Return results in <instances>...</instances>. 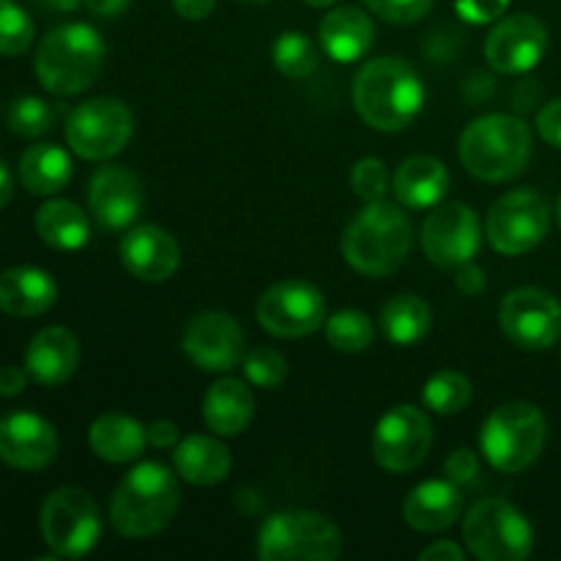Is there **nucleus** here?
<instances>
[{
    "label": "nucleus",
    "mask_w": 561,
    "mask_h": 561,
    "mask_svg": "<svg viewBox=\"0 0 561 561\" xmlns=\"http://www.w3.org/2000/svg\"><path fill=\"white\" fill-rule=\"evenodd\" d=\"M255 416V394L239 378H222L203 398V420L217 436H241Z\"/></svg>",
    "instance_id": "a878e982"
},
{
    "label": "nucleus",
    "mask_w": 561,
    "mask_h": 561,
    "mask_svg": "<svg viewBox=\"0 0 561 561\" xmlns=\"http://www.w3.org/2000/svg\"><path fill=\"white\" fill-rule=\"evenodd\" d=\"M58 283L38 266H14L0 272V312L11 318H36L53 310Z\"/></svg>",
    "instance_id": "4be33fe9"
},
{
    "label": "nucleus",
    "mask_w": 561,
    "mask_h": 561,
    "mask_svg": "<svg viewBox=\"0 0 561 561\" xmlns=\"http://www.w3.org/2000/svg\"><path fill=\"white\" fill-rule=\"evenodd\" d=\"M5 124L16 137H42L53 129L55 113L44 99L38 96H20L11 102Z\"/></svg>",
    "instance_id": "f704fd0d"
},
{
    "label": "nucleus",
    "mask_w": 561,
    "mask_h": 561,
    "mask_svg": "<svg viewBox=\"0 0 561 561\" xmlns=\"http://www.w3.org/2000/svg\"><path fill=\"white\" fill-rule=\"evenodd\" d=\"M367 9L394 25H411L431 11L436 0H365Z\"/></svg>",
    "instance_id": "58836bf2"
},
{
    "label": "nucleus",
    "mask_w": 561,
    "mask_h": 561,
    "mask_svg": "<svg viewBox=\"0 0 561 561\" xmlns=\"http://www.w3.org/2000/svg\"><path fill=\"white\" fill-rule=\"evenodd\" d=\"M38 3L49 11H64V14H69V11L80 9L82 0H38Z\"/></svg>",
    "instance_id": "603ef678"
},
{
    "label": "nucleus",
    "mask_w": 561,
    "mask_h": 561,
    "mask_svg": "<svg viewBox=\"0 0 561 561\" xmlns=\"http://www.w3.org/2000/svg\"><path fill=\"white\" fill-rule=\"evenodd\" d=\"M548 49V27L535 14H513L499 20L485 42V58L499 75H526Z\"/></svg>",
    "instance_id": "a211bd4d"
},
{
    "label": "nucleus",
    "mask_w": 561,
    "mask_h": 561,
    "mask_svg": "<svg viewBox=\"0 0 561 561\" xmlns=\"http://www.w3.org/2000/svg\"><path fill=\"white\" fill-rule=\"evenodd\" d=\"M433 449V425L425 411L414 405H394L378 420L373 433V458L392 474L420 469Z\"/></svg>",
    "instance_id": "f8f14e48"
},
{
    "label": "nucleus",
    "mask_w": 561,
    "mask_h": 561,
    "mask_svg": "<svg viewBox=\"0 0 561 561\" xmlns=\"http://www.w3.org/2000/svg\"><path fill=\"white\" fill-rule=\"evenodd\" d=\"M241 367H244V376L252 387L261 389H274L285 381L288 376V362L279 351L266 348V345H257L250 354L241 359Z\"/></svg>",
    "instance_id": "e433bc0d"
},
{
    "label": "nucleus",
    "mask_w": 561,
    "mask_h": 561,
    "mask_svg": "<svg viewBox=\"0 0 561 561\" xmlns=\"http://www.w3.org/2000/svg\"><path fill=\"white\" fill-rule=\"evenodd\" d=\"M381 329L387 340H392L394 345H403V348L422 343L433 329L431 305L414 294L394 296L383 307Z\"/></svg>",
    "instance_id": "7c9ffc66"
},
{
    "label": "nucleus",
    "mask_w": 561,
    "mask_h": 561,
    "mask_svg": "<svg viewBox=\"0 0 561 561\" xmlns=\"http://www.w3.org/2000/svg\"><path fill=\"white\" fill-rule=\"evenodd\" d=\"M104 38L85 22H66L53 27L36 49L38 82L55 96H77L96 82L104 66Z\"/></svg>",
    "instance_id": "20e7f679"
},
{
    "label": "nucleus",
    "mask_w": 561,
    "mask_h": 561,
    "mask_svg": "<svg viewBox=\"0 0 561 561\" xmlns=\"http://www.w3.org/2000/svg\"><path fill=\"white\" fill-rule=\"evenodd\" d=\"M471 381L458 370H442L436 376L427 378L425 389H422V403L433 411V414L453 416L460 414L466 405L471 403Z\"/></svg>",
    "instance_id": "2f4dec72"
},
{
    "label": "nucleus",
    "mask_w": 561,
    "mask_h": 561,
    "mask_svg": "<svg viewBox=\"0 0 561 561\" xmlns=\"http://www.w3.org/2000/svg\"><path fill=\"white\" fill-rule=\"evenodd\" d=\"M463 513V493L453 480H427L409 493L403 518L416 531H444Z\"/></svg>",
    "instance_id": "b1692460"
},
{
    "label": "nucleus",
    "mask_w": 561,
    "mask_h": 561,
    "mask_svg": "<svg viewBox=\"0 0 561 561\" xmlns=\"http://www.w3.org/2000/svg\"><path fill=\"white\" fill-rule=\"evenodd\" d=\"M88 11L96 16H104V20H113V16H121L126 9H129V0H85Z\"/></svg>",
    "instance_id": "09e8293b"
},
{
    "label": "nucleus",
    "mask_w": 561,
    "mask_h": 561,
    "mask_svg": "<svg viewBox=\"0 0 561 561\" xmlns=\"http://www.w3.org/2000/svg\"><path fill=\"white\" fill-rule=\"evenodd\" d=\"M274 66L290 80H307L318 69V47L299 31H288L274 42Z\"/></svg>",
    "instance_id": "473e14b6"
},
{
    "label": "nucleus",
    "mask_w": 561,
    "mask_h": 561,
    "mask_svg": "<svg viewBox=\"0 0 561 561\" xmlns=\"http://www.w3.org/2000/svg\"><path fill=\"white\" fill-rule=\"evenodd\" d=\"M11 195H14V179H11V170L9 164L0 159V208L9 206Z\"/></svg>",
    "instance_id": "3c124183"
},
{
    "label": "nucleus",
    "mask_w": 561,
    "mask_h": 561,
    "mask_svg": "<svg viewBox=\"0 0 561 561\" xmlns=\"http://www.w3.org/2000/svg\"><path fill=\"white\" fill-rule=\"evenodd\" d=\"M186 359L206 373H228L244 359V332L228 312L208 310L192 318L181 340Z\"/></svg>",
    "instance_id": "dca6fc26"
},
{
    "label": "nucleus",
    "mask_w": 561,
    "mask_h": 561,
    "mask_svg": "<svg viewBox=\"0 0 561 561\" xmlns=\"http://www.w3.org/2000/svg\"><path fill=\"white\" fill-rule=\"evenodd\" d=\"M499 327L518 348L546 351L561 337V305L540 288H515L499 307Z\"/></svg>",
    "instance_id": "4468645a"
},
{
    "label": "nucleus",
    "mask_w": 561,
    "mask_h": 561,
    "mask_svg": "<svg viewBox=\"0 0 561 561\" xmlns=\"http://www.w3.org/2000/svg\"><path fill=\"white\" fill-rule=\"evenodd\" d=\"M255 316L274 337H307L327 327V299L305 279H285L257 299Z\"/></svg>",
    "instance_id": "ddd939ff"
},
{
    "label": "nucleus",
    "mask_w": 561,
    "mask_h": 561,
    "mask_svg": "<svg viewBox=\"0 0 561 561\" xmlns=\"http://www.w3.org/2000/svg\"><path fill=\"white\" fill-rule=\"evenodd\" d=\"M482 228L474 208L466 203H444L422 225V250L427 261L442 268H458L474 261Z\"/></svg>",
    "instance_id": "2eb2a0df"
},
{
    "label": "nucleus",
    "mask_w": 561,
    "mask_h": 561,
    "mask_svg": "<svg viewBox=\"0 0 561 561\" xmlns=\"http://www.w3.org/2000/svg\"><path fill=\"white\" fill-rule=\"evenodd\" d=\"M466 548L482 561H524L535 548V529L507 499H480L463 520Z\"/></svg>",
    "instance_id": "6e6552de"
},
{
    "label": "nucleus",
    "mask_w": 561,
    "mask_h": 561,
    "mask_svg": "<svg viewBox=\"0 0 561 561\" xmlns=\"http://www.w3.org/2000/svg\"><path fill=\"white\" fill-rule=\"evenodd\" d=\"M148 431V444L157 449H173L179 444V427L170 420H157L146 427Z\"/></svg>",
    "instance_id": "a18cd8bd"
},
{
    "label": "nucleus",
    "mask_w": 561,
    "mask_h": 561,
    "mask_svg": "<svg viewBox=\"0 0 561 561\" xmlns=\"http://www.w3.org/2000/svg\"><path fill=\"white\" fill-rule=\"evenodd\" d=\"M239 3H244V5H263V3H268V0H239Z\"/></svg>",
    "instance_id": "5fc2aeb1"
},
{
    "label": "nucleus",
    "mask_w": 561,
    "mask_h": 561,
    "mask_svg": "<svg viewBox=\"0 0 561 561\" xmlns=\"http://www.w3.org/2000/svg\"><path fill=\"white\" fill-rule=\"evenodd\" d=\"M537 131L548 146L561 148V99H553L537 115Z\"/></svg>",
    "instance_id": "79ce46f5"
},
{
    "label": "nucleus",
    "mask_w": 561,
    "mask_h": 561,
    "mask_svg": "<svg viewBox=\"0 0 561 561\" xmlns=\"http://www.w3.org/2000/svg\"><path fill=\"white\" fill-rule=\"evenodd\" d=\"M548 438V422L531 403H504L480 431V449L488 463L504 474H518L540 458Z\"/></svg>",
    "instance_id": "423d86ee"
},
{
    "label": "nucleus",
    "mask_w": 561,
    "mask_h": 561,
    "mask_svg": "<svg viewBox=\"0 0 561 561\" xmlns=\"http://www.w3.org/2000/svg\"><path fill=\"white\" fill-rule=\"evenodd\" d=\"M179 504L181 491L173 471L148 460L118 482L110 502V524L121 537L146 540L173 524Z\"/></svg>",
    "instance_id": "f257e3e1"
},
{
    "label": "nucleus",
    "mask_w": 561,
    "mask_h": 561,
    "mask_svg": "<svg viewBox=\"0 0 561 561\" xmlns=\"http://www.w3.org/2000/svg\"><path fill=\"white\" fill-rule=\"evenodd\" d=\"M175 9V14L184 16V20H206L214 11L217 0H170Z\"/></svg>",
    "instance_id": "de8ad7c7"
},
{
    "label": "nucleus",
    "mask_w": 561,
    "mask_h": 561,
    "mask_svg": "<svg viewBox=\"0 0 561 561\" xmlns=\"http://www.w3.org/2000/svg\"><path fill=\"white\" fill-rule=\"evenodd\" d=\"M27 378H31V373L22 370V367H0V398H16V394L25 392Z\"/></svg>",
    "instance_id": "c03bdc74"
},
{
    "label": "nucleus",
    "mask_w": 561,
    "mask_h": 561,
    "mask_svg": "<svg viewBox=\"0 0 561 561\" xmlns=\"http://www.w3.org/2000/svg\"><path fill=\"white\" fill-rule=\"evenodd\" d=\"M557 214H559V225H561V201H559V208H557Z\"/></svg>",
    "instance_id": "6e6d98bb"
},
{
    "label": "nucleus",
    "mask_w": 561,
    "mask_h": 561,
    "mask_svg": "<svg viewBox=\"0 0 561 561\" xmlns=\"http://www.w3.org/2000/svg\"><path fill=\"white\" fill-rule=\"evenodd\" d=\"M33 44V20L14 0H0V55H22Z\"/></svg>",
    "instance_id": "c9c22d12"
},
{
    "label": "nucleus",
    "mask_w": 561,
    "mask_h": 561,
    "mask_svg": "<svg viewBox=\"0 0 561 561\" xmlns=\"http://www.w3.org/2000/svg\"><path fill=\"white\" fill-rule=\"evenodd\" d=\"M173 466L175 474L184 482L208 488L217 485L230 474L233 458H230V449L222 442L197 433V436H186L184 442L175 444Z\"/></svg>",
    "instance_id": "bb28decb"
},
{
    "label": "nucleus",
    "mask_w": 561,
    "mask_h": 561,
    "mask_svg": "<svg viewBox=\"0 0 561 561\" xmlns=\"http://www.w3.org/2000/svg\"><path fill=\"white\" fill-rule=\"evenodd\" d=\"M551 228L548 201L535 190H513L499 197L485 219L488 241L496 252L518 257L540 247Z\"/></svg>",
    "instance_id": "9b49d317"
},
{
    "label": "nucleus",
    "mask_w": 561,
    "mask_h": 561,
    "mask_svg": "<svg viewBox=\"0 0 561 561\" xmlns=\"http://www.w3.org/2000/svg\"><path fill=\"white\" fill-rule=\"evenodd\" d=\"M455 285H458L460 294L466 296H477L485 290L488 279H485V272H482L480 266H474V263H463V266H458V272H455Z\"/></svg>",
    "instance_id": "37998d69"
},
{
    "label": "nucleus",
    "mask_w": 561,
    "mask_h": 561,
    "mask_svg": "<svg viewBox=\"0 0 561 561\" xmlns=\"http://www.w3.org/2000/svg\"><path fill=\"white\" fill-rule=\"evenodd\" d=\"M420 561H466V551L453 540L433 542L431 548L420 553Z\"/></svg>",
    "instance_id": "49530a36"
},
{
    "label": "nucleus",
    "mask_w": 561,
    "mask_h": 561,
    "mask_svg": "<svg viewBox=\"0 0 561 561\" xmlns=\"http://www.w3.org/2000/svg\"><path fill=\"white\" fill-rule=\"evenodd\" d=\"M466 88H477L474 96L469 99V104H485L493 96V80L488 75H471L466 80Z\"/></svg>",
    "instance_id": "8fccbe9b"
},
{
    "label": "nucleus",
    "mask_w": 561,
    "mask_h": 561,
    "mask_svg": "<svg viewBox=\"0 0 561 561\" xmlns=\"http://www.w3.org/2000/svg\"><path fill=\"white\" fill-rule=\"evenodd\" d=\"M307 5H316V9H327V5L337 3V0H305Z\"/></svg>",
    "instance_id": "864d4df0"
},
{
    "label": "nucleus",
    "mask_w": 561,
    "mask_h": 561,
    "mask_svg": "<svg viewBox=\"0 0 561 561\" xmlns=\"http://www.w3.org/2000/svg\"><path fill=\"white\" fill-rule=\"evenodd\" d=\"M535 140L529 124L515 115H482L460 135V162L474 179L496 184L520 175L529 164Z\"/></svg>",
    "instance_id": "39448f33"
},
{
    "label": "nucleus",
    "mask_w": 561,
    "mask_h": 561,
    "mask_svg": "<svg viewBox=\"0 0 561 561\" xmlns=\"http://www.w3.org/2000/svg\"><path fill=\"white\" fill-rule=\"evenodd\" d=\"M58 431L31 411H14L0 420V460L11 469L42 471L58 458Z\"/></svg>",
    "instance_id": "6ab92c4d"
},
{
    "label": "nucleus",
    "mask_w": 561,
    "mask_h": 561,
    "mask_svg": "<svg viewBox=\"0 0 561 561\" xmlns=\"http://www.w3.org/2000/svg\"><path fill=\"white\" fill-rule=\"evenodd\" d=\"M121 263L142 283H164L181 266L179 241L159 225H140L121 239Z\"/></svg>",
    "instance_id": "aec40b11"
},
{
    "label": "nucleus",
    "mask_w": 561,
    "mask_h": 561,
    "mask_svg": "<svg viewBox=\"0 0 561 561\" xmlns=\"http://www.w3.org/2000/svg\"><path fill=\"white\" fill-rule=\"evenodd\" d=\"M146 206L142 181L135 170L124 164H107L93 173L88 186V208L102 230L118 233L131 228Z\"/></svg>",
    "instance_id": "f3484780"
},
{
    "label": "nucleus",
    "mask_w": 561,
    "mask_h": 561,
    "mask_svg": "<svg viewBox=\"0 0 561 561\" xmlns=\"http://www.w3.org/2000/svg\"><path fill=\"white\" fill-rule=\"evenodd\" d=\"M394 197L403 208L411 211H425L436 208L449 192V170L442 159L416 153L409 157L392 175Z\"/></svg>",
    "instance_id": "5701e85b"
},
{
    "label": "nucleus",
    "mask_w": 561,
    "mask_h": 561,
    "mask_svg": "<svg viewBox=\"0 0 561 561\" xmlns=\"http://www.w3.org/2000/svg\"><path fill=\"white\" fill-rule=\"evenodd\" d=\"M80 365V343L66 327H47L33 334L25 351V370L42 387H64Z\"/></svg>",
    "instance_id": "412c9836"
},
{
    "label": "nucleus",
    "mask_w": 561,
    "mask_h": 561,
    "mask_svg": "<svg viewBox=\"0 0 561 561\" xmlns=\"http://www.w3.org/2000/svg\"><path fill=\"white\" fill-rule=\"evenodd\" d=\"M71 157L60 146L38 142L31 146L20 159V181L31 195L49 197L66 190L71 181Z\"/></svg>",
    "instance_id": "c756f323"
},
{
    "label": "nucleus",
    "mask_w": 561,
    "mask_h": 561,
    "mask_svg": "<svg viewBox=\"0 0 561 561\" xmlns=\"http://www.w3.org/2000/svg\"><path fill=\"white\" fill-rule=\"evenodd\" d=\"M373 323L362 310H340L327 321V340L343 354H359L373 345Z\"/></svg>",
    "instance_id": "72a5a7b5"
},
{
    "label": "nucleus",
    "mask_w": 561,
    "mask_h": 561,
    "mask_svg": "<svg viewBox=\"0 0 561 561\" xmlns=\"http://www.w3.org/2000/svg\"><path fill=\"white\" fill-rule=\"evenodd\" d=\"M510 0H455V11L469 25H488L507 14Z\"/></svg>",
    "instance_id": "ea45409f"
},
{
    "label": "nucleus",
    "mask_w": 561,
    "mask_h": 561,
    "mask_svg": "<svg viewBox=\"0 0 561 561\" xmlns=\"http://www.w3.org/2000/svg\"><path fill=\"white\" fill-rule=\"evenodd\" d=\"M351 186H354L356 197H362L365 203L383 201L392 186V175H389L387 162L376 157H365L354 164L351 170Z\"/></svg>",
    "instance_id": "4c0bfd02"
},
{
    "label": "nucleus",
    "mask_w": 561,
    "mask_h": 561,
    "mask_svg": "<svg viewBox=\"0 0 561 561\" xmlns=\"http://www.w3.org/2000/svg\"><path fill=\"white\" fill-rule=\"evenodd\" d=\"M343 553L337 524L312 510H290L266 518L257 531L263 561H334Z\"/></svg>",
    "instance_id": "0eeeda50"
},
{
    "label": "nucleus",
    "mask_w": 561,
    "mask_h": 561,
    "mask_svg": "<svg viewBox=\"0 0 561 561\" xmlns=\"http://www.w3.org/2000/svg\"><path fill=\"white\" fill-rule=\"evenodd\" d=\"M373 42H376V25H373L370 14L356 5L329 11L321 20V47L337 64H354V60L365 58Z\"/></svg>",
    "instance_id": "393cba45"
},
{
    "label": "nucleus",
    "mask_w": 561,
    "mask_h": 561,
    "mask_svg": "<svg viewBox=\"0 0 561 561\" xmlns=\"http://www.w3.org/2000/svg\"><path fill=\"white\" fill-rule=\"evenodd\" d=\"M444 474H447V480H453L455 485L460 488L474 485V482L480 480V458H477V453H471V449L466 447L455 449L447 458V463H444Z\"/></svg>",
    "instance_id": "a19ab883"
},
{
    "label": "nucleus",
    "mask_w": 561,
    "mask_h": 561,
    "mask_svg": "<svg viewBox=\"0 0 561 561\" xmlns=\"http://www.w3.org/2000/svg\"><path fill=\"white\" fill-rule=\"evenodd\" d=\"M425 104L420 75L400 58H376L354 80V107L367 126L400 131L414 124Z\"/></svg>",
    "instance_id": "f03ea898"
},
{
    "label": "nucleus",
    "mask_w": 561,
    "mask_h": 561,
    "mask_svg": "<svg viewBox=\"0 0 561 561\" xmlns=\"http://www.w3.org/2000/svg\"><path fill=\"white\" fill-rule=\"evenodd\" d=\"M33 222H36L38 239L53 250L75 252L91 241V222H88L85 211L64 197L44 203Z\"/></svg>",
    "instance_id": "c85d7f7f"
},
{
    "label": "nucleus",
    "mask_w": 561,
    "mask_h": 561,
    "mask_svg": "<svg viewBox=\"0 0 561 561\" xmlns=\"http://www.w3.org/2000/svg\"><path fill=\"white\" fill-rule=\"evenodd\" d=\"M38 529L53 557L82 559L96 548L102 537V515L88 491L58 488L44 499Z\"/></svg>",
    "instance_id": "1a4fd4ad"
},
{
    "label": "nucleus",
    "mask_w": 561,
    "mask_h": 561,
    "mask_svg": "<svg viewBox=\"0 0 561 561\" xmlns=\"http://www.w3.org/2000/svg\"><path fill=\"white\" fill-rule=\"evenodd\" d=\"M93 455L107 463H131L148 444V431L126 414H102L88 431Z\"/></svg>",
    "instance_id": "cd10ccee"
},
{
    "label": "nucleus",
    "mask_w": 561,
    "mask_h": 561,
    "mask_svg": "<svg viewBox=\"0 0 561 561\" xmlns=\"http://www.w3.org/2000/svg\"><path fill=\"white\" fill-rule=\"evenodd\" d=\"M414 244V230L400 206L387 201L367 203L343 233V257L367 277L398 272Z\"/></svg>",
    "instance_id": "7ed1b4c3"
},
{
    "label": "nucleus",
    "mask_w": 561,
    "mask_h": 561,
    "mask_svg": "<svg viewBox=\"0 0 561 561\" xmlns=\"http://www.w3.org/2000/svg\"><path fill=\"white\" fill-rule=\"evenodd\" d=\"M135 131L129 107L115 96H96L71 110L66 121V142L88 162H104L124 151Z\"/></svg>",
    "instance_id": "9d476101"
}]
</instances>
